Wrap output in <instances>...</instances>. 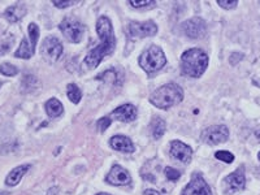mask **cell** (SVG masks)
I'll use <instances>...</instances> for the list:
<instances>
[{
	"label": "cell",
	"mask_w": 260,
	"mask_h": 195,
	"mask_svg": "<svg viewBox=\"0 0 260 195\" xmlns=\"http://www.w3.org/2000/svg\"><path fill=\"white\" fill-rule=\"evenodd\" d=\"M1 85H3V84H1V82H0V89H1Z\"/></svg>",
	"instance_id": "cell-36"
},
{
	"label": "cell",
	"mask_w": 260,
	"mask_h": 195,
	"mask_svg": "<svg viewBox=\"0 0 260 195\" xmlns=\"http://www.w3.org/2000/svg\"><path fill=\"white\" fill-rule=\"evenodd\" d=\"M109 143H111L112 148H115L117 151L126 152V154H132L135 150L132 139L125 137V135H115V137H112Z\"/></svg>",
	"instance_id": "cell-15"
},
{
	"label": "cell",
	"mask_w": 260,
	"mask_h": 195,
	"mask_svg": "<svg viewBox=\"0 0 260 195\" xmlns=\"http://www.w3.org/2000/svg\"><path fill=\"white\" fill-rule=\"evenodd\" d=\"M182 195H212L210 186L198 175H194L193 180L185 188Z\"/></svg>",
	"instance_id": "cell-10"
},
{
	"label": "cell",
	"mask_w": 260,
	"mask_h": 195,
	"mask_svg": "<svg viewBox=\"0 0 260 195\" xmlns=\"http://www.w3.org/2000/svg\"><path fill=\"white\" fill-rule=\"evenodd\" d=\"M14 42V37L7 31L0 30V56L5 55L12 48Z\"/></svg>",
	"instance_id": "cell-20"
},
{
	"label": "cell",
	"mask_w": 260,
	"mask_h": 195,
	"mask_svg": "<svg viewBox=\"0 0 260 195\" xmlns=\"http://www.w3.org/2000/svg\"><path fill=\"white\" fill-rule=\"evenodd\" d=\"M38 38H39V27L37 24L29 25V41L34 48L37 47Z\"/></svg>",
	"instance_id": "cell-23"
},
{
	"label": "cell",
	"mask_w": 260,
	"mask_h": 195,
	"mask_svg": "<svg viewBox=\"0 0 260 195\" xmlns=\"http://www.w3.org/2000/svg\"><path fill=\"white\" fill-rule=\"evenodd\" d=\"M96 31H98V35L100 38V44L90 51L85 57L84 69H86V71L95 69L100 64V61L105 56H109L116 48V38L108 17H99L96 21Z\"/></svg>",
	"instance_id": "cell-1"
},
{
	"label": "cell",
	"mask_w": 260,
	"mask_h": 195,
	"mask_svg": "<svg viewBox=\"0 0 260 195\" xmlns=\"http://www.w3.org/2000/svg\"><path fill=\"white\" fill-rule=\"evenodd\" d=\"M107 181L111 184V185L115 186H125L130 184L132 179H130V175L125 168H122L121 165H113L111 169V172L107 176Z\"/></svg>",
	"instance_id": "cell-11"
},
{
	"label": "cell",
	"mask_w": 260,
	"mask_h": 195,
	"mask_svg": "<svg viewBox=\"0 0 260 195\" xmlns=\"http://www.w3.org/2000/svg\"><path fill=\"white\" fill-rule=\"evenodd\" d=\"M67 95H68V98H69V100H71L72 103H75V104H78V103L81 101L82 93H81V90H80V88H78L77 85H75V84L68 85V86H67Z\"/></svg>",
	"instance_id": "cell-21"
},
{
	"label": "cell",
	"mask_w": 260,
	"mask_h": 195,
	"mask_svg": "<svg viewBox=\"0 0 260 195\" xmlns=\"http://www.w3.org/2000/svg\"><path fill=\"white\" fill-rule=\"evenodd\" d=\"M258 158H259V159H260V152H259V154H258Z\"/></svg>",
	"instance_id": "cell-35"
},
{
	"label": "cell",
	"mask_w": 260,
	"mask_h": 195,
	"mask_svg": "<svg viewBox=\"0 0 260 195\" xmlns=\"http://www.w3.org/2000/svg\"><path fill=\"white\" fill-rule=\"evenodd\" d=\"M171 155L173 158L179 160L182 163H189L191 160V155H193V151L191 148L189 147L187 145L182 143L179 141H173L171 143Z\"/></svg>",
	"instance_id": "cell-12"
},
{
	"label": "cell",
	"mask_w": 260,
	"mask_h": 195,
	"mask_svg": "<svg viewBox=\"0 0 260 195\" xmlns=\"http://www.w3.org/2000/svg\"><path fill=\"white\" fill-rule=\"evenodd\" d=\"M229 138V130L225 125H215L211 128H207L202 133V139L207 145L215 146L227 142Z\"/></svg>",
	"instance_id": "cell-7"
},
{
	"label": "cell",
	"mask_w": 260,
	"mask_h": 195,
	"mask_svg": "<svg viewBox=\"0 0 260 195\" xmlns=\"http://www.w3.org/2000/svg\"><path fill=\"white\" fill-rule=\"evenodd\" d=\"M208 65V56L204 51L199 48H191L185 51L181 56V69L185 76L198 78L200 77L207 69Z\"/></svg>",
	"instance_id": "cell-2"
},
{
	"label": "cell",
	"mask_w": 260,
	"mask_h": 195,
	"mask_svg": "<svg viewBox=\"0 0 260 195\" xmlns=\"http://www.w3.org/2000/svg\"><path fill=\"white\" fill-rule=\"evenodd\" d=\"M96 195H111V194H107V193H99V194Z\"/></svg>",
	"instance_id": "cell-33"
},
{
	"label": "cell",
	"mask_w": 260,
	"mask_h": 195,
	"mask_svg": "<svg viewBox=\"0 0 260 195\" xmlns=\"http://www.w3.org/2000/svg\"><path fill=\"white\" fill-rule=\"evenodd\" d=\"M41 52L43 55L44 60L48 61V63H55L63 55V44L58 38L50 35L43 41Z\"/></svg>",
	"instance_id": "cell-6"
},
{
	"label": "cell",
	"mask_w": 260,
	"mask_h": 195,
	"mask_svg": "<svg viewBox=\"0 0 260 195\" xmlns=\"http://www.w3.org/2000/svg\"><path fill=\"white\" fill-rule=\"evenodd\" d=\"M152 126V135H154V138H160L163 137V134L166 133V122L163 118L156 117L154 118V121L151 122Z\"/></svg>",
	"instance_id": "cell-22"
},
{
	"label": "cell",
	"mask_w": 260,
	"mask_h": 195,
	"mask_svg": "<svg viewBox=\"0 0 260 195\" xmlns=\"http://www.w3.org/2000/svg\"><path fill=\"white\" fill-rule=\"evenodd\" d=\"M76 1H73V0H68V1H63V0H55L54 1V5L56 8H68V7H72V5H75Z\"/></svg>",
	"instance_id": "cell-30"
},
{
	"label": "cell",
	"mask_w": 260,
	"mask_h": 195,
	"mask_svg": "<svg viewBox=\"0 0 260 195\" xmlns=\"http://www.w3.org/2000/svg\"><path fill=\"white\" fill-rule=\"evenodd\" d=\"M112 116L116 120L122 122L134 121L135 118H137V108L133 104H122L116 108V109H113Z\"/></svg>",
	"instance_id": "cell-14"
},
{
	"label": "cell",
	"mask_w": 260,
	"mask_h": 195,
	"mask_svg": "<svg viewBox=\"0 0 260 195\" xmlns=\"http://www.w3.org/2000/svg\"><path fill=\"white\" fill-rule=\"evenodd\" d=\"M215 156H216L219 160H221V162H225V163H233V160H234L233 154H230V152H228V151H217L216 154H215Z\"/></svg>",
	"instance_id": "cell-26"
},
{
	"label": "cell",
	"mask_w": 260,
	"mask_h": 195,
	"mask_svg": "<svg viewBox=\"0 0 260 195\" xmlns=\"http://www.w3.org/2000/svg\"><path fill=\"white\" fill-rule=\"evenodd\" d=\"M46 112H47L50 117H59L64 112V107H63V104H61L58 99L52 98V99H50L46 103Z\"/></svg>",
	"instance_id": "cell-19"
},
{
	"label": "cell",
	"mask_w": 260,
	"mask_h": 195,
	"mask_svg": "<svg viewBox=\"0 0 260 195\" xmlns=\"http://www.w3.org/2000/svg\"><path fill=\"white\" fill-rule=\"evenodd\" d=\"M181 27H182L183 33L191 39H199V38L204 37L207 33L206 22L199 17H193V18L185 21Z\"/></svg>",
	"instance_id": "cell-8"
},
{
	"label": "cell",
	"mask_w": 260,
	"mask_h": 195,
	"mask_svg": "<svg viewBox=\"0 0 260 195\" xmlns=\"http://www.w3.org/2000/svg\"><path fill=\"white\" fill-rule=\"evenodd\" d=\"M244 59V55L242 54H238V52H236V54H232V56H230V64L232 65H236L240 63V60H242Z\"/></svg>",
	"instance_id": "cell-31"
},
{
	"label": "cell",
	"mask_w": 260,
	"mask_h": 195,
	"mask_svg": "<svg viewBox=\"0 0 260 195\" xmlns=\"http://www.w3.org/2000/svg\"><path fill=\"white\" fill-rule=\"evenodd\" d=\"M30 168V165L29 164H24V165H18L13 171H10L9 175L7 176V179H5V184L8 186H16L18 182L21 181V179L24 177L25 173L29 171Z\"/></svg>",
	"instance_id": "cell-16"
},
{
	"label": "cell",
	"mask_w": 260,
	"mask_h": 195,
	"mask_svg": "<svg viewBox=\"0 0 260 195\" xmlns=\"http://www.w3.org/2000/svg\"><path fill=\"white\" fill-rule=\"evenodd\" d=\"M158 33V26L152 21L146 22H132L129 25V35L132 38L152 37Z\"/></svg>",
	"instance_id": "cell-9"
},
{
	"label": "cell",
	"mask_w": 260,
	"mask_h": 195,
	"mask_svg": "<svg viewBox=\"0 0 260 195\" xmlns=\"http://www.w3.org/2000/svg\"><path fill=\"white\" fill-rule=\"evenodd\" d=\"M219 5L224 9H234L238 5L237 0H219Z\"/></svg>",
	"instance_id": "cell-28"
},
{
	"label": "cell",
	"mask_w": 260,
	"mask_h": 195,
	"mask_svg": "<svg viewBox=\"0 0 260 195\" xmlns=\"http://www.w3.org/2000/svg\"><path fill=\"white\" fill-rule=\"evenodd\" d=\"M96 125H98V126H99L100 131H105V130H107V129H108L109 125H111V118H109V117L99 118L98 122H96Z\"/></svg>",
	"instance_id": "cell-29"
},
{
	"label": "cell",
	"mask_w": 260,
	"mask_h": 195,
	"mask_svg": "<svg viewBox=\"0 0 260 195\" xmlns=\"http://www.w3.org/2000/svg\"><path fill=\"white\" fill-rule=\"evenodd\" d=\"M164 172H166L167 179L171 180V181H176V180L179 179V176H181L179 171H177V169H174V168H171V167L166 168V171Z\"/></svg>",
	"instance_id": "cell-27"
},
{
	"label": "cell",
	"mask_w": 260,
	"mask_h": 195,
	"mask_svg": "<svg viewBox=\"0 0 260 195\" xmlns=\"http://www.w3.org/2000/svg\"><path fill=\"white\" fill-rule=\"evenodd\" d=\"M138 63L146 73L154 74L164 68L167 64V57L162 48L158 46H151L139 56Z\"/></svg>",
	"instance_id": "cell-4"
},
{
	"label": "cell",
	"mask_w": 260,
	"mask_h": 195,
	"mask_svg": "<svg viewBox=\"0 0 260 195\" xmlns=\"http://www.w3.org/2000/svg\"><path fill=\"white\" fill-rule=\"evenodd\" d=\"M143 195H162L159 192H156V190H154V189H147L145 193H143Z\"/></svg>",
	"instance_id": "cell-32"
},
{
	"label": "cell",
	"mask_w": 260,
	"mask_h": 195,
	"mask_svg": "<svg viewBox=\"0 0 260 195\" xmlns=\"http://www.w3.org/2000/svg\"><path fill=\"white\" fill-rule=\"evenodd\" d=\"M25 14H26V7H25L24 4L17 3L14 4V5H12V7L8 8V9L5 10L4 16H5V18H7L8 21H10V22H17V21L21 20Z\"/></svg>",
	"instance_id": "cell-17"
},
{
	"label": "cell",
	"mask_w": 260,
	"mask_h": 195,
	"mask_svg": "<svg viewBox=\"0 0 260 195\" xmlns=\"http://www.w3.org/2000/svg\"><path fill=\"white\" fill-rule=\"evenodd\" d=\"M60 30L64 37L72 43H80L84 35V26L78 20L73 17H67L60 24Z\"/></svg>",
	"instance_id": "cell-5"
},
{
	"label": "cell",
	"mask_w": 260,
	"mask_h": 195,
	"mask_svg": "<svg viewBox=\"0 0 260 195\" xmlns=\"http://www.w3.org/2000/svg\"><path fill=\"white\" fill-rule=\"evenodd\" d=\"M130 5L134 8H152L155 7V1L154 0H130Z\"/></svg>",
	"instance_id": "cell-25"
},
{
	"label": "cell",
	"mask_w": 260,
	"mask_h": 195,
	"mask_svg": "<svg viewBox=\"0 0 260 195\" xmlns=\"http://www.w3.org/2000/svg\"><path fill=\"white\" fill-rule=\"evenodd\" d=\"M0 195H7V193H0Z\"/></svg>",
	"instance_id": "cell-34"
},
{
	"label": "cell",
	"mask_w": 260,
	"mask_h": 195,
	"mask_svg": "<svg viewBox=\"0 0 260 195\" xmlns=\"http://www.w3.org/2000/svg\"><path fill=\"white\" fill-rule=\"evenodd\" d=\"M34 52H35V48L31 46L30 41L22 39L18 50L14 52V56L18 57V59H30V57L34 55Z\"/></svg>",
	"instance_id": "cell-18"
},
{
	"label": "cell",
	"mask_w": 260,
	"mask_h": 195,
	"mask_svg": "<svg viewBox=\"0 0 260 195\" xmlns=\"http://www.w3.org/2000/svg\"><path fill=\"white\" fill-rule=\"evenodd\" d=\"M0 73L8 76V77H12V76H16L18 73V69L14 65L9 64V63H3L0 65Z\"/></svg>",
	"instance_id": "cell-24"
},
{
	"label": "cell",
	"mask_w": 260,
	"mask_h": 195,
	"mask_svg": "<svg viewBox=\"0 0 260 195\" xmlns=\"http://www.w3.org/2000/svg\"><path fill=\"white\" fill-rule=\"evenodd\" d=\"M183 99V90L177 84L164 85L155 90L150 97V103L160 109H167L169 107L181 103Z\"/></svg>",
	"instance_id": "cell-3"
},
{
	"label": "cell",
	"mask_w": 260,
	"mask_h": 195,
	"mask_svg": "<svg viewBox=\"0 0 260 195\" xmlns=\"http://www.w3.org/2000/svg\"><path fill=\"white\" fill-rule=\"evenodd\" d=\"M225 184H227L229 192L236 193L240 190H244L245 185H246V179H245V172L242 168H238L236 172H233L232 175H229L225 179Z\"/></svg>",
	"instance_id": "cell-13"
}]
</instances>
